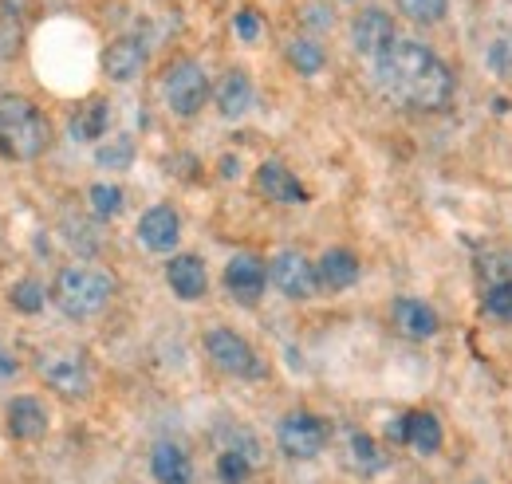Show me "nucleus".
<instances>
[{"mask_svg":"<svg viewBox=\"0 0 512 484\" xmlns=\"http://www.w3.org/2000/svg\"><path fill=\"white\" fill-rule=\"evenodd\" d=\"M375 83L386 99L418 111H442L453 99L449 67L418 40H394L383 60H375Z\"/></svg>","mask_w":512,"mask_h":484,"instance_id":"1","label":"nucleus"},{"mask_svg":"<svg viewBox=\"0 0 512 484\" xmlns=\"http://www.w3.org/2000/svg\"><path fill=\"white\" fill-rule=\"evenodd\" d=\"M48 142H52V126L28 99L0 95V150L4 154L32 162L48 150Z\"/></svg>","mask_w":512,"mask_h":484,"instance_id":"2","label":"nucleus"},{"mask_svg":"<svg viewBox=\"0 0 512 484\" xmlns=\"http://www.w3.org/2000/svg\"><path fill=\"white\" fill-rule=\"evenodd\" d=\"M115 296V280L99 268H87V264H71L56 276V288H52V300L56 307L71 315V319H91L99 315Z\"/></svg>","mask_w":512,"mask_h":484,"instance_id":"3","label":"nucleus"},{"mask_svg":"<svg viewBox=\"0 0 512 484\" xmlns=\"http://www.w3.org/2000/svg\"><path fill=\"white\" fill-rule=\"evenodd\" d=\"M162 91H166V103L178 119H193L209 99V75L197 60H178L166 71Z\"/></svg>","mask_w":512,"mask_h":484,"instance_id":"4","label":"nucleus"},{"mask_svg":"<svg viewBox=\"0 0 512 484\" xmlns=\"http://www.w3.org/2000/svg\"><path fill=\"white\" fill-rule=\"evenodd\" d=\"M205 355L213 359L217 370H225L233 378H264V359L229 327H213L205 335Z\"/></svg>","mask_w":512,"mask_h":484,"instance_id":"5","label":"nucleus"},{"mask_svg":"<svg viewBox=\"0 0 512 484\" xmlns=\"http://www.w3.org/2000/svg\"><path fill=\"white\" fill-rule=\"evenodd\" d=\"M327 437H331V429H327L316 414H308V410H296V414H288L284 422L276 425V445H280V453L292 457V461H312V457H320Z\"/></svg>","mask_w":512,"mask_h":484,"instance_id":"6","label":"nucleus"},{"mask_svg":"<svg viewBox=\"0 0 512 484\" xmlns=\"http://www.w3.org/2000/svg\"><path fill=\"white\" fill-rule=\"evenodd\" d=\"M268 280H272L276 292L288 296V300H312L316 288H320V280H316V264H312L304 252H296V248H284V252L272 256V264H268Z\"/></svg>","mask_w":512,"mask_h":484,"instance_id":"7","label":"nucleus"},{"mask_svg":"<svg viewBox=\"0 0 512 484\" xmlns=\"http://www.w3.org/2000/svg\"><path fill=\"white\" fill-rule=\"evenodd\" d=\"M36 370L64 398H83L91 390V370H87V359L79 351H44Z\"/></svg>","mask_w":512,"mask_h":484,"instance_id":"8","label":"nucleus"},{"mask_svg":"<svg viewBox=\"0 0 512 484\" xmlns=\"http://www.w3.org/2000/svg\"><path fill=\"white\" fill-rule=\"evenodd\" d=\"M394 40H398L394 36V20H390V12H383V8H363L355 16V24H351V44L367 60H383L386 52L394 48Z\"/></svg>","mask_w":512,"mask_h":484,"instance_id":"9","label":"nucleus"},{"mask_svg":"<svg viewBox=\"0 0 512 484\" xmlns=\"http://www.w3.org/2000/svg\"><path fill=\"white\" fill-rule=\"evenodd\" d=\"M264 284H268V264L253 252H241L225 264V288H229L233 300L256 303L264 296Z\"/></svg>","mask_w":512,"mask_h":484,"instance_id":"10","label":"nucleus"},{"mask_svg":"<svg viewBox=\"0 0 512 484\" xmlns=\"http://www.w3.org/2000/svg\"><path fill=\"white\" fill-rule=\"evenodd\" d=\"M256 465H260V449H256V441L249 433H237V441L217 453V477H221V484H249Z\"/></svg>","mask_w":512,"mask_h":484,"instance_id":"11","label":"nucleus"},{"mask_svg":"<svg viewBox=\"0 0 512 484\" xmlns=\"http://www.w3.org/2000/svg\"><path fill=\"white\" fill-rule=\"evenodd\" d=\"M178 237H182V221H178V213H174L170 205H154V209L142 213V221H138V241L146 244L150 252H170V248H178Z\"/></svg>","mask_w":512,"mask_h":484,"instance_id":"12","label":"nucleus"},{"mask_svg":"<svg viewBox=\"0 0 512 484\" xmlns=\"http://www.w3.org/2000/svg\"><path fill=\"white\" fill-rule=\"evenodd\" d=\"M150 473L158 484H193V461L190 453L174 441H158L150 453Z\"/></svg>","mask_w":512,"mask_h":484,"instance_id":"13","label":"nucleus"},{"mask_svg":"<svg viewBox=\"0 0 512 484\" xmlns=\"http://www.w3.org/2000/svg\"><path fill=\"white\" fill-rule=\"evenodd\" d=\"M256 189L268 197V201H280V205H304L308 201V189L292 178V170H284L280 162H264L256 170Z\"/></svg>","mask_w":512,"mask_h":484,"instance_id":"14","label":"nucleus"},{"mask_svg":"<svg viewBox=\"0 0 512 484\" xmlns=\"http://www.w3.org/2000/svg\"><path fill=\"white\" fill-rule=\"evenodd\" d=\"M166 280H170V288H174V296L178 300H201L205 296V288H209V276H205V264L197 260V256H174L170 264H166Z\"/></svg>","mask_w":512,"mask_h":484,"instance_id":"15","label":"nucleus"},{"mask_svg":"<svg viewBox=\"0 0 512 484\" xmlns=\"http://www.w3.org/2000/svg\"><path fill=\"white\" fill-rule=\"evenodd\" d=\"M394 327L406 339H434L438 335V311L422 300H394Z\"/></svg>","mask_w":512,"mask_h":484,"instance_id":"16","label":"nucleus"},{"mask_svg":"<svg viewBox=\"0 0 512 484\" xmlns=\"http://www.w3.org/2000/svg\"><path fill=\"white\" fill-rule=\"evenodd\" d=\"M217 111L221 119H245L253 111V79L245 71H229L217 83Z\"/></svg>","mask_w":512,"mask_h":484,"instance_id":"17","label":"nucleus"},{"mask_svg":"<svg viewBox=\"0 0 512 484\" xmlns=\"http://www.w3.org/2000/svg\"><path fill=\"white\" fill-rule=\"evenodd\" d=\"M316 280H320V288H327V292L351 288V284L359 280V260H355V252H347V248L323 252L320 264H316Z\"/></svg>","mask_w":512,"mask_h":484,"instance_id":"18","label":"nucleus"},{"mask_svg":"<svg viewBox=\"0 0 512 484\" xmlns=\"http://www.w3.org/2000/svg\"><path fill=\"white\" fill-rule=\"evenodd\" d=\"M8 433L20 441H36L48 433V410L36 398H12L8 402Z\"/></svg>","mask_w":512,"mask_h":484,"instance_id":"19","label":"nucleus"},{"mask_svg":"<svg viewBox=\"0 0 512 484\" xmlns=\"http://www.w3.org/2000/svg\"><path fill=\"white\" fill-rule=\"evenodd\" d=\"M146 67V48L138 44V40H115L111 48H107V56H103V71L115 79V83H130V79H138V71Z\"/></svg>","mask_w":512,"mask_h":484,"instance_id":"20","label":"nucleus"},{"mask_svg":"<svg viewBox=\"0 0 512 484\" xmlns=\"http://www.w3.org/2000/svg\"><path fill=\"white\" fill-rule=\"evenodd\" d=\"M383 453H379V445H375V437H367V433H347V465L359 473V477H371V473H379L383 469Z\"/></svg>","mask_w":512,"mask_h":484,"instance_id":"21","label":"nucleus"},{"mask_svg":"<svg viewBox=\"0 0 512 484\" xmlns=\"http://www.w3.org/2000/svg\"><path fill=\"white\" fill-rule=\"evenodd\" d=\"M107 122H111V103L91 99V103L71 119V138H79V142H95V138L107 134Z\"/></svg>","mask_w":512,"mask_h":484,"instance_id":"22","label":"nucleus"},{"mask_svg":"<svg viewBox=\"0 0 512 484\" xmlns=\"http://www.w3.org/2000/svg\"><path fill=\"white\" fill-rule=\"evenodd\" d=\"M406 418H410V445L422 457H430V453L442 449V422L434 414H406Z\"/></svg>","mask_w":512,"mask_h":484,"instance_id":"23","label":"nucleus"},{"mask_svg":"<svg viewBox=\"0 0 512 484\" xmlns=\"http://www.w3.org/2000/svg\"><path fill=\"white\" fill-rule=\"evenodd\" d=\"M288 60H292V67H296L300 75H320L323 48L316 40H308V36H296V40H288Z\"/></svg>","mask_w":512,"mask_h":484,"instance_id":"24","label":"nucleus"},{"mask_svg":"<svg viewBox=\"0 0 512 484\" xmlns=\"http://www.w3.org/2000/svg\"><path fill=\"white\" fill-rule=\"evenodd\" d=\"M87 201H91V213L95 217H103V221H111V217H119L123 213V189L111 182H95L87 189Z\"/></svg>","mask_w":512,"mask_h":484,"instance_id":"25","label":"nucleus"},{"mask_svg":"<svg viewBox=\"0 0 512 484\" xmlns=\"http://www.w3.org/2000/svg\"><path fill=\"white\" fill-rule=\"evenodd\" d=\"M44 300H48V292H44L40 280H20V284L8 288V303H12L16 311H24V315H36V311L44 307Z\"/></svg>","mask_w":512,"mask_h":484,"instance_id":"26","label":"nucleus"},{"mask_svg":"<svg viewBox=\"0 0 512 484\" xmlns=\"http://www.w3.org/2000/svg\"><path fill=\"white\" fill-rule=\"evenodd\" d=\"M485 63H489V67H493L501 79H512V28H501V32L489 40Z\"/></svg>","mask_w":512,"mask_h":484,"instance_id":"27","label":"nucleus"},{"mask_svg":"<svg viewBox=\"0 0 512 484\" xmlns=\"http://www.w3.org/2000/svg\"><path fill=\"white\" fill-rule=\"evenodd\" d=\"M398 12L414 24H438L446 16V0H398Z\"/></svg>","mask_w":512,"mask_h":484,"instance_id":"28","label":"nucleus"},{"mask_svg":"<svg viewBox=\"0 0 512 484\" xmlns=\"http://www.w3.org/2000/svg\"><path fill=\"white\" fill-rule=\"evenodd\" d=\"M485 315L512 323V280H505V284H493V288H489V296H485Z\"/></svg>","mask_w":512,"mask_h":484,"instance_id":"29","label":"nucleus"},{"mask_svg":"<svg viewBox=\"0 0 512 484\" xmlns=\"http://www.w3.org/2000/svg\"><path fill=\"white\" fill-rule=\"evenodd\" d=\"M130 158H134V142L130 138H115L111 146L99 150V166H107V170H127Z\"/></svg>","mask_w":512,"mask_h":484,"instance_id":"30","label":"nucleus"},{"mask_svg":"<svg viewBox=\"0 0 512 484\" xmlns=\"http://www.w3.org/2000/svg\"><path fill=\"white\" fill-rule=\"evenodd\" d=\"M233 28H237V36H241L245 44H253L256 36H260V16H256L253 8H241V12L233 16Z\"/></svg>","mask_w":512,"mask_h":484,"instance_id":"31","label":"nucleus"},{"mask_svg":"<svg viewBox=\"0 0 512 484\" xmlns=\"http://www.w3.org/2000/svg\"><path fill=\"white\" fill-rule=\"evenodd\" d=\"M386 433H390V441H410V418H394V422L386 425Z\"/></svg>","mask_w":512,"mask_h":484,"instance_id":"32","label":"nucleus"},{"mask_svg":"<svg viewBox=\"0 0 512 484\" xmlns=\"http://www.w3.org/2000/svg\"><path fill=\"white\" fill-rule=\"evenodd\" d=\"M16 370H20V366H16V359H8V355L0 351V378H12Z\"/></svg>","mask_w":512,"mask_h":484,"instance_id":"33","label":"nucleus"}]
</instances>
